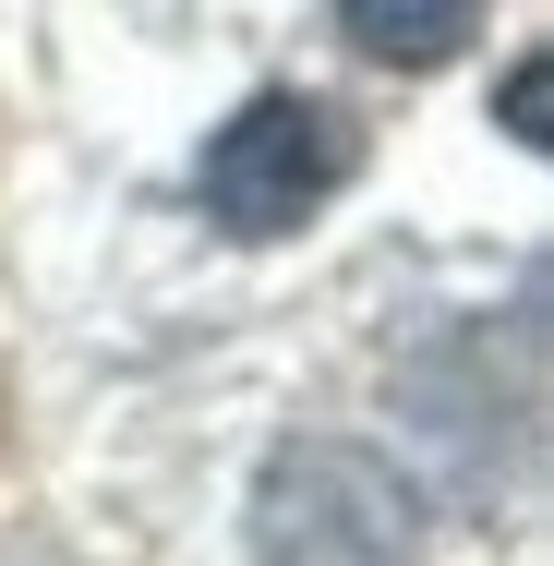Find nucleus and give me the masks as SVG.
<instances>
[{
    "label": "nucleus",
    "instance_id": "f257e3e1",
    "mask_svg": "<svg viewBox=\"0 0 554 566\" xmlns=\"http://www.w3.org/2000/svg\"><path fill=\"white\" fill-rule=\"evenodd\" d=\"M253 566H422L410 482L374 447H337V434L278 447L253 482Z\"/></svg>",
    "mask_w": 554,
    "mask_h": 566
},
{
    "label": "nucleus",
    "instance_id": "f03ea898",
    "mask_svg": "<svg viewBox=\"0 0 554 566\" xmlns=\"http://www.w3.org/2000/svg\"><path fill=\"white\" fill-rule=\"evenodd\" d=\"M206 218L241 229V241H278V229H302L326 206L337 181H349V120L326 97H290V85H265V97H241L218 120V145H206Z\"/></svg>",
    "mask_w": 554,
    "mask_h": 566
},
{
    "label": "nucleus",
    "instance_id": "7ed1b4c3",
    "mask_svg": "<svg viewBox=\"0 0 554 566\" xmlns=\"http://www.w3.org/2000/svg\"><path fill=\"white\" fill-rule=\"evenodd\" d=\"M337 24H349V49H362V61L435 73V61H458V49H470L482 0H337Z\"/></svg>",
    "mask_w": 554,
    "mask_h": 566
}]
</instances>
